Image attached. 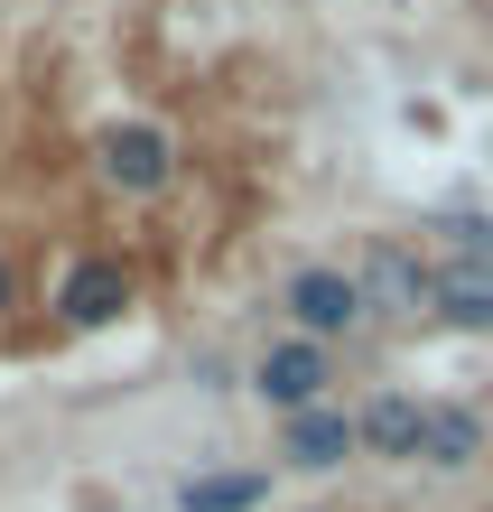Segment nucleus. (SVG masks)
Segmentation results:
<instances>
[{"instance_id": "f03ea898", "label": "nucleus", "mask_w": 493, "mask_h": 512, "mask_svg": "<svg viewBox=\"0 0 493 512\" xmlns=\"http://www.w3.org/2000/svg\"><path fill=\"white\" fill-rule=\"evenodd\" d=\"M94 168H103V187H121V196H159L177 177V140L159 122H103L94 131Z\"/></svg>"}, {"instance_id": "f257e3e1", "label": "nucleus", "mask_w": 493, "mask_h": 512, "mask_svg": "<svg viewBox=\"0 0 493 512\" xmlns=\"http://www.w3.org/2000/svg\"><path fill=\"white\" fill-rule=\"evenodd\" d=\"M280 308H289V326H298L307 345H335V336H354V326H363V289H354V270L307 261V270H289Z\"/></svg>"}, {"instance_id": "f8f14e48", "label": "nucleus", "mask_w": 493, "mask_h": 512, "mask_svg": "<svg viewBox=\"0 0 493 512\" xmlns=\"http://www.w3.org/2000/svg\"><path fill=\"white\" fill-rule=\"evenodd\" d=\"M484 447H493V410H484Z\"/></svg>"}, {"instance_id": "1a4fd4ad", "label": "nucleus", "mask_w": 493, "mask_h": 512, "mask_svg": "<svg viewBox=\"0 0 493 512\" xmlns=\"http://www.w3.org/2000/svg\"><path fill=\"white\" fill-rule=\"evenodd\" d=\"M56 308H66V326H112L121 308H131V270H121V261H84Z\"/></svg>"}, {"instance_id": "39448f33", "label": "nucleus", "mask_w": 493, "mask_h": 512, "mask_svg": "<svg viewBox=\"0 0 493 512\" xmlns=\"http://www.w3.org/2000/svg\"><path fill=\"white\" fill-rule=\"evenodd\" d=\"M428 317L438 326H466V336H493V261L456 252L428 270Z\"/></svg>"}, {"instance_id": "20e7f679", "label": "nucleus", "mask_w": 493, "mask_h": 512, "mask_svg": "<svg viewBox=\"0 0 493 512\" xmlns=\"http://www.w3.org/2000/svg\"><path fill=\"white\" fill-rule=\"evenodd\" d=\"M326 382H335V354L326 345H307V336H289V345H270L261 364H252V391L280 419H298V410H317L326 401Z\"/></svg>"}, {"instance_id": "0eeeda50", "label": "nucleus", "mask_w": 493, "mask_h": 512, "mask_svg": "<svg viewBox=\"0 0 493 512\" xmlns=\"http://www.w3.org/2000/svg\"><path fill=\"white\" fill-rule=\"evenodd\" d=\"M280 457H289L298 475H335V466L354 457V419L335 410V401H317V410L280 419Z\"/></svg>"}, {"instance_id": "6e6552de", "label": "nucleus", "mask_w": 493, "mask_h": 512, "mask_svg": "<svg viewBox=\"0 0 493 512\" xmlns=\"http://www.w3.org/2000/svg\"><path fill=\"white\" fill-rule=\"evenodd\" d=\"M475 457H484V410H466V401H428L419 466H438V475H466Z\"/></svg>"}, {"instance_id": "9d476101", "label": "nucleus", "mask_w": 493, "mask_h": 512, "mask_svg": "<svg viewBox=\"0 0 493 512\" xmlns=\"http://www.w3.org/2000/svg\"><path fill=\"white\" fill-rule=\"evenodd\" d=\"M261 503H270L261 466H224V475H187L177 485V512H261Z\"/></svg>"}, {"instance_id": "ddd939ff", "label": "nucleus", "mask_w": 493, "mask_h": 512, "mask_svg": "<svg viewBox=\"0 0 493 512\" xmlns=\"http://www.w3.org/2000/svg\"><path fill=\"white\" fill-rule=\"evenodd\" d=\"M484 243H493V215H484Z\"/></svg>"}, {"instance_id": "7ed1b4c3", "label": "nucleus", "mask_w": 493, "mask_h": 512, "mask_svg": "<svg viewBox=\"0 0 493 512\" xmlns=\"http://www.w3.org/2000/svg\"><path fill=\"white\" fill-rule=\"evenodd\" d=\"M354 289H363V317H391V326H419L428 317V261L410 243H363Z\"/></svg>"}, {"instance_id": "9b49d317", "label": "nucleus", "mask_w": 493, "mask_h": 512, "mask_svg": "<svg viewBox=\"0 0 493 512\" xmlns=\"http://www.w3.org/2000/svg\"><path fill=\"white\" fill-rule=\"evenodd\" d=\"M0 308H19V270L10 261H0Z\"/></svg>"}, {"instance_id": "423d86ee", "label": "nucleus", "mask_w": 493, "mask_h": 512, "mask_svg": "<svg viewBox=\"0 0 493 512\" xmlns=\"http://www.w3.org/2000/svg\"><path fill=\"white\" fill-rule=\"evenodd\" d=\"M419 429H428L419 391H373V401L354 410V447H373V457H391V466H419Z\"/></svg>"}]
</instances>
